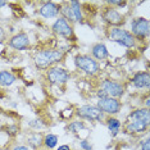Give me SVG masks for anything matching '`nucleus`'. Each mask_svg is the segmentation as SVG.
Listing matches in <instances>:
<instances>
[{
    "label": "nucleus",
    "instance_id": "obj_3",
    "mask_svg": "<svg viewBox=\"0 0 150 150\" xmlns=\"http://www.w3.org/2000/svg\"><path fill=\"white\" fill-rule=\"evenodd\" d=\"M74 64L80 71L87 76H96L100 73V64L88 54H77L74 57Z\"/></svg>",
    "mask_w": 150,
    "mask_h": 150
},
{
    "label": "nucleus",
    "instance_id": "obj_25",
    "mask_svg": "<svg viewBox=\"0 0 150 150\" xmlns=\"http://www.w3.org/2000/svg\"><path fill=\"white\" fill-rule=\"evenodd\" d=\"M107 4L113 8V6H126L127 5V3L126 1H115V0H110V1H107Z\"/></svg>",
    "mask_w": 150,
    "mask_h": 150
},
{
    "label": "nucleus",
    "instance_id": "obj_1",
    "mask_svg": "<svg viewBox=\"0 0 150 150\" xmlns=\"http://www.w3.org/2000/svg\"><path fill=\"white\" fill-rule=\"evenodd\" d=\"M150 113L149 108H139L128 114L125 123L122 125L123 132L127 135H139L144 134L149 128Z\"/></svg>",
    "mask_w": 150,
    "mask_h": 150
},
{
    "label": "nucleus",
    "instance_id": "obj_4",
    "mask_svg": "<svg viewBox=\"0 0 150 150\" xmlns=\"http://www.w3.org/2000/svg\"><path fill=\"white\" fill-rule=\"evenodd\" d=\"M109 37L112 41L119 44L123 47H127V49H134L136 46V39L132 36V33L121 27H112L109 31Z\"/></svg>",
    "mask_w": 150,
    "mask_h": 150
},
{
    "label": "nucleus",
    "instance_id": "obj_13",
    "mask_svg": "<svg viewBox=\"0 0 150 150\" xmlns=\"http://www.w3.org/2000/svg\"><path fill=\"white\" fill-rule=\"evenodd\" d=\"M60 13V4L54 1H44L39 8V14L46 19L58 18Z\"/></svg>",
    "mask_w": 150,
    "mask_h": 150
},
{
    "label": "nucleus",
    "instance_id": "obj_30",
    "mask_svg": "<svg viewBox=\"0 0 150 150\" xmlns=\"http://www.w3.org/2000/svg\"><path fill=\"white\" fill-rule=\"evenodd\" d=\"M36 150H47V149H45V148H40V149H36Z\"/></svg>",
    "mask_w": 150,
    "mask_h": 150
},
{
    "label": "nucleus",
    "instance_id": "obj_17",
    "mask_svg": "<svg viewBox=\"0 0 150 150\" xmlns=\"http://www.w3.org/2000/svg\"><path fill=\"white\" fill-rule=\"evenodd\" d=\"M17 81V77L11 71H0V86L9 87Z\"/></svg>",
    "mask_w": 150,
    "mask_h": 150
},
{
    "label": "nucleus",
    "instance_id": "obj_19",
    "mask_svg": "<svg viewBox=\"0 0 150 150\" xmlns=\"http://www.w3.org/2000/svg\"><path fill=\"white\" fill-rule=\"evenodd\" d=\"M71 9H72L73 17H74V22H82L83 21V14H82V4L80 1L72 0L69 1Z\"/></svg>",
    "mask_w": 150,
    "mask_h": 150
},
{
    "label": "nucleus",
    "instance_id": "obj_18",
    "mask_svg": "<svg viewBox=\"0 0 150 150\" xmlns=\"http://www.w3.org/2000/svg\"><path fill=\"white\" fill-rule=\"evenodd\" d=\"M107 127L109 129V132H110V135L113 136V137H115V136L119 134V131H121L122 123L119 119L109 117V118H107Z\"/></svg>",
    "mask_w": 150,
    "mask_h": 150
},
{
    "label": "nucleus",
    "instance_id": "obj_28",
    "mask_svg": "<svg viewBox=\"0 0 150 150\" xmlns=\"http://www.w3.org/2000/svg\"><path fill=\"white\" fill-rule=\"evenodd\" d=\"M57 150H71V146L69 145H66V144H64V145H59L57 148Z\"/></svg>",
    "mask_w": 150,
    "mask_h": 150
},
{
    "label": "nucleus",
    "instance_id": "obj_8",
    "mask_svg": "<svg viewBox=\"0 0 150 150\" xmlns=\"http://www.w3.org/2000/svg\"><path fill=\"white\" fill-rule=\"evenodd\" d=\"M74 114L80 119H82V121H90V122H98L104 118V114L101 113L100 109L96 105H91V104H85L78 107Z\"/></svg>",
    "mask_w": 150,
    "mask_h": 150
},
{
    "label": "nucleus",
    "instance_id": "obj_29",
    "mask_svg": "<svg viewBox=\"0 0 150 150\" xmlns=\"http://www.w3.org/2000/svg\"><path fill=\"white\" fill-rule=\"evenodd\" d=\"M8 3L6 1H4V0H0V8H3V6H5Z\"/></svg>",
    "mask_w": 150,
    "mask_h": 150
},
{
    "label": "nucleus",
    "instance_id": "obj_21",
    "mask_svg": "<svg viewBox=\"0 0 150 150\" xmlns=\"http://www.w3.org/2000/svg\"><path fill=\"white\" fill-rule=\"evenodd\" d=\"M60 17H63L66 21H68L72 25V23H74V17H73V13H72V9H71V5L69 3L66 1V3H62L60 4Z\"/></svg>",
    "mask_w": 150,
    "mask_h": 150
},
{
    "label": "nucleus",
    "instance_id": "obj_11",
    "mask_svg": "<svg viewBox=\"0 0 150 150\" xmlns=\"http://www.w3.org/2000/svg\"><path fill=\"white\" fill-rule=\"evenodd\" d=\"M101 18L104 19V22L107 25L112 26V27H121L122 25H125L126 19L125 16L121 14L115 8H112V6H107V8L103 9L101 12Z\"/></svg>",
    "mask_w": 150,
    "mask_h": 150
},
{
    "label": "nucleus",
    "instance_id": "obj_5",
    "mask_svg": "<svg viewBox=\"0 0 150 150\" xmlns=\"http://www.w3.org/2000/svg\"><path fill=\"white\" fill-rule=\"evenodd\" d=\"M125 94V86L121 82L115 80H104L100 83V90L98 93V98L101 96H110L114 99H119L122 98Z\"/></svg>",
    "mask_w": 150,
    "mask_h": 150
},
{
    "label": "nucleus",
    "instance_id": "obj_10",
    "mask_svg": "<svg viewBox=\"0 0 150 150\" xmlns=\"http://www.w3.org/2000/svg\"><path fill=\"white\" fill-rule=\"evenodd\" d=\"M149 21L145 18V17H136V18L132 19L131 22V32L132 36L137 40H146L149 37Z\"/></svg>",
    "mask_w": 150,
    "mask_h": 150
},
{
    "label": "nucleus",
    "instance_id": "obj_22",
    "mask_svg": "<svg viewBox=\"0 0 150 150\" xmlns=\"http://www.w3.org/2000/svg\"><path fill=\"white\" fill-rule=\"evenodd\" d=\"M58 142H59V137L54 134H47L44 136V141H42V146L47 150H52L54 148H57Z\"/></svg>",
    "mask_w": 150,
    "mask_h": 150
},
{
    "label": "nucleus",
    "instance_id": "obj_12",
    "mask_svg": "<svg viewBox=\"0 0 150 150\" xmlns=\"http://www.w3.org/2000/svg\"><path fill=\"white\" fill-rule=\"evenodd\" d=\"M8 45L14 50H19V52H23V50H27L31 45V41H30V36L27 35L26 32H18L16 35H13L8 41Z\"/></svg>",
    "mask_w": 150,
    "mask_h": 150
},
{
    "label": "nucleus",
    "instance_id": "obj_15",
    "mask_svg": "<svg viewBox=\"0 0 150 150\" xmlns=\"http://www.w3.org/2000/svg\"><path fill=\"white\" fill-rule=\"evenodd\" d=\"M109 57V50L104 42H96L91 46V58L95 60H105Z\"/></svg>",
    "mask_w": 150,
    "mask_h": 150
},
{
    "label": "nucleus",
    "instance_id": "obj_20",
    "mask_svg": "<svg viewBox=\"0 0 150 150\" xmlns=\"http://www.w3.org/2000/svg\"><path fill=\"white\" fill-rule=\"evenodd\" d=\"M67 129L73 135H77L80 134L81 131L86 129V123L82 121V119H76V121H72L69 122V125L67 126Z\"/></svg>",
    "mask_w": 150,
    "mask_h": 150
},
{
    "label": "nucleus",
    "instance_id": "obj_27",
    "mask_svg": "<svg viewBox=\"0 0 150 150\" xmlns=\"http://www.w3.org/2000/svg\"><path fill=\"white\" fill-rule=\"evenodd\" d=\"M13 150H31L27 145H16Z\"/></svg>",
    "mask_w": 150,
    "mask_h": 150
},
{
    "label": "nucleus",
    "instance_id": "obj_24",
    "mask_svg": "<svg viewBox=\"0 0 150 150\" xmlns=\"http://www.w3.org/2000/svg\"><path fill=\"white\" fill-rule=\"evenodd\" d=\"M140 149L141 150H150V139H149V136L145 140H141V142H140Z\"/></svg>",
    "mask_w": 150,
    "mask_h": 150
},
{
    "label": "nucleus",
    "instance_id": "obj_14",
    "mask_svg": "<svg viewBox=\"0 0 150 150\" xmlns=\"http://www.w3.org/2000/svg\"><path fill=\"white\" fill-rule=\"evenodd\" d=\"M131 83L134 85V87L139 88V90H148L150 86V74L149 72H137L135 73L131 78Z\"/></svg>",
    "mask_w": 150,
    "mask_h": 150
},
{
    "label": "nucleus",
    "instance_id": "obj_23",
    "mask_svg": "<svg viewBox=\"0 0 150 150\" xmlns=\"http://www.w3.org/2000/svg\"><path fill=\"white\" fill-rule=\"evenodd\" d=\"M80 148L82 150H93V144L88 140H81L80 141Z\"/></svg>",
    "mask_w": 150,
    "mask_h": 150
},
{
    "label": "nucleus",
    "instance_id": "obj_16",
    "mask_svg": "<svg viewBox=\"0 0 150 150\" xmlns=\"http://www.w3.org/2000/svg\"><path fill=\"white\" fill-rule=\"evenodd\" d=\"M42 141H44V136L40 134V132H32L31 135H28L27 137V144H28V148L32 149H40L42 146Z\"/></svg>",
    "mask_w": 150,
    "mask_h": 150
},
{
    "label": "nucleus",
    "instance_id": "obj_2",
    "mask_svg": "<svg viewBox=\"0 0 150 150\" xmlns=\"http://www.w3.org/2000/svg\"><path fill=\"white\" fill-rule=\"evenodd\" d=\"M66 57V52L60 49H44L36 53L33 62L35 66L40 69H49L54 66H57V63L62 62Z\"/></svg>",
    "mask_w": 150,
    "mask_h": 150
},
{
    "label": "nucleus",
    "instance_id": "obj_26",
    "mask_svg": "<svg viewBox=\"0 0 150 150\" xmlns=\"http://www.w3.org/2000/svg\"><path fill=\"white\" fill-rule=\"evenodd\" d=\"M5 40H6V32H5V30L0 26V45H3V44L5 42Z\"/></svg>",
    "mask_w": 150,
    "mask_h": 150
},
{
    "label": "nucleus",
    "instance_id": "obj_6",
    "mask_svg": "<svg viewBox=\"0 0 150 150\" xmlns=\"http://www.w3.org/2000/svg\"><path fill=\"white\" fill-rule=\"evenodd\" d=\"M71 78L69 72L63 67L54 66L46 71V80L50 85H55V86H63L66 85Z\"/></svg>",
    "mask_w": 150,
    "mask_h": 150
},
{
    "label": "nucleus",
    "instance_id": "obj_7",
    "mask_svg": "<svg viewBox=\"0 0 150 150\" xmlns=\"http://www.w3.org/2000/svg\"><path fill=\"white\" fill-rule=\"evenodd\" d=\"M96 107L100 109L103 114L114 115L121 112L122 103L119 99H114L110 96H101V98H98Z\"/></svg>",
    "mask_w": 150,
    "mask_h": 150
},
{
    "label": "nucleus",
    "instance_id": "obj_9",
    "mask_svg": "<svg viewBox=\"0 0 150 150\" xmlns=\"http://www.w3.org/2000/svg\"><path fill=\"white\" fill-rule=\"evenodd\" d=\"M52 30H53V32L59 37H63V39H66V40H71V41L76 40L73 26L68 21H66L63 17H58L55 19V22H54L52 26Z\"/></svg>",
    "mask_w": 150,
    "mask_h": 150
}]
</instances>
